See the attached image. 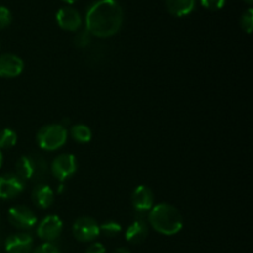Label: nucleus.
<instances>
[{
	"instance_id": "nucleus-11",
	"label": "nucleus",
	"mask_w": 253,
	"mask_h": 253,
	"mask_svg": "<svg viewBox=\"0 0 253 253\" xmlns=\"http://www.w3.org/2000/svg\"><path fill=\"white\" fill-rule=\"evenodd\" d=\"M132 207L138 214H145L150 211L155 205V195L152 190L146 185H138L131 194Z\"/></svg>"
},
{
	"instance_id": "nucleus-2",
	"label": "nucleus",
	"mask_w": 253,
	"mask_h": 253,
	"mask_svg": "<svg viewBox=\"0 0 253 253\" xmlns=\"http://www.w3.org/2000/svg\"><path fill=\"white\" fill-rule=\"evenodd\" d=\"M148 224L158 234L173 236L183 229V217L174 205L160 203L153 205L152 209L150 210Z\"/></svg>"
},
{
	"instance_id": "nucleus-1",
	"label": "nucleus",
	"mask_w": 253,
	"mask_h": 253,
	"mask_svg": "<svg viewBox=\"0 0 253 253\" xmlns=\"http://www.w3.org/2000/svg\"><path fill=\"white\" fill-rule=\"evenodd\" d=\"M124 11L118 0H96L85 15V30L91 36L108 39L120 31Z\"/></svg>"
},
{
	"instance_id": "nucleus-23",
	"label": "nucleus",
	"mask_w": 253,
	"mask_h": 253,
	"mask_svg": "<svg viewBox=\"0 0 253 253\" xmlns=\"http://www.w3.org/2000/svg\"><path fill=\"white\" fill-rule=\"evenodd\" d=\"M200 4L205 9L211 10V11H217V10H221L225 6L226 0H200Z\"/></svg>"
},
{
	"instance_id": "nucleus-29",
	"label": "nucleus",
	"mask_w": 253,
	"mask_h": 253,
	"mask_svg": "<svg viewBox=\"0 0 253 253\" xmlns=\"http://www.w3.org/2000/svg\"><path fill=\"white\" fill-rule=\"evenodd\" d=\"M244 1H246V2H247V4H249V5H251V4H252V1H253V0H244Z\"/></svg>"
},
{
	"instance_id": "nucleus-28",
	"label": "nucleus",
	"mask_w": 253,
	"mask_h": 253,
	"mask_svg": "<svg viewBox=\"0 0 253 253\" xmlns=\"http://www.w3.org/2000/svg\"><path fill=\"white\" fill-rule=\"evenodd\" d=\"M1 166H2V152L1 150H0V168H1Z\"/></svg>"
},
{
	"instance_id": "nucleus-3",
	"label": "nucleus",
	"mask_w": 253,
	"mask_h": 253,
	"mask_svg": "<svg viewBox=\"0 0 253 253\" xmlns=\"http://www.w3.org/2000/svg\"><path fill=\"white\" fill-rule=\"evenodd\" d=\"M16 174L24 182L40 183L47 175V163L40 155L21 156L16 162Z\"/></svg>"
},
{
	"instance_id": "nucleus-17",
	"label": "nucleus",
	"mask_w": 253,
	"mask_h": 253,
	"mask_svg": "<svg viewBox=\"0 0 253 253\" xmlns=\"http://www.w3.org/2000/svg\"><path fill=\"white\" fill-rule=\"evenodd\" d=\"M71 136L77 142L88 143L91 140L93 133H91V130L89 126L84 125V124H77V125L72 126Z\"/></svg>"
},
{
	"instance_id": "nucleus-12",
	"label": "nucleus",
	"mask_w": 253,
	"mask_h": 253,
	"mask_svg": "<svg viewBox=\"0 0 253 253\" xmlns=\"http://www.w3.org/2000/svg\"><path fill=\"white\" fill-rule=\"evenodd\" d=\"M34 250V237L27 232L12 234L5 241L6 253H31Z\"/></svg>"
},
{
	"instance_id": "nucleus-5",
	"label": "nucleus",
	"mask_w": 253,
	"mask_h": 253,
	"mask_svg": "<svg viewBox=\"0 0 253 253\" xmlns=\"http://www.w3.org/2000/svg\"><path fill=\"white\" fill-rule=\"evenodd\" d=\"M78 169V161L72 153H62L57 156L51 165V172L59 182H66Z\"/></svg>"
},
{
	"instance_id": "nucleus-16",
	"label": "nucleus",
	"mask_w": 253,
	"mask_h": 253,
	"mask_svg": "<svg viewBox=\"0 0 253 253\" xmlns=\"http://www.w3.org/2000/svg\"><path fill=\"white\" fill-rule=\"evenodd\" d=\"M166 7L173 16H187L195 9V0H166Z\"/></svg>"
},
{
	"instance_id": "nucleus-9",
	"label": "nucleus",
	"mask_w": 253,
	"mask_h": 253,
	"mask_svg": "<svg viewBox=\"0 0 253 253\" xmlns=\"http://www.w3.org/2000/svg\"><path fill=\"white\" fill-rule=\"evenodd\" d=\"M25 182L16 173L0 175V199H12L22 193Z\"/></svg>"
},
{
	"instance_id": "nucleus-20",
	"label": "nucleus",
	"mask_w": 253,
	"mask_h": 253,
	"mask_svg": "<svg viewBox=\"0 0 253 253\" xmlns=\"http://www.w3.org/2000/svg\"><path fill=\"white\" fill-rule=\"evenodd\" d=\"M240 22H241L242 30H244V31H246L247 34H251L252 29H253V10L251 9V7H250V9H247L246 11L242 14Z\"/></svg>"
},
{
	"instance_id": "nucleus-25",
	"label": "nucleus",
	"mask_w": 253,
	"mask_h": 253,
	"mask_svg": "<svg viewBox=\"0 0 253 253\" xmlns=\"http://www.w3.org/2000/svg\"><path fill=\"white\" fill-rule=\"evenodd\" d=\"M85 253H106V249L100 242H93L90 246H88Z\"/></svg>"
},
{
	"instance_id": "nucleus-4",
	"label": "nucleus",
	"mask_w": 253,
	"mask_h": 253,
	"mask_svg": "<svg viewBox=\"0 0 253 253\" xmlns=\"http://www.w3.org/2000/svg\"><path fill=\"white\" fill-rule=\"evenodd\" d=\"M68 138V131L62 124H48L42 126L36 135L37 145L44 151H56L63 147Z\"/></svg>"
},
{
	"instance_id": "nucleus-7",
	"label": "nucleus",
	"mask_w": 253,
	"mask_h": 253,
	"mask_svg": "<svg viewBox=\"0 0 253 253\" xmlns=\"http://www.w3.org/2000/svg\"><path fill=\"white\" fill-rule=\"evenodd\" d=\"M7 219L12 226L19 230H30L37 224L36 214L25 205H15L10 208Z\"/></svg>"
},
{
	"instance_id": "nucleus-6",
	"label": "nucleus",
	"mask_w": 253,
	"mask_h": 253,
	"mask_svg": "<svg viewBox=\"0 0 253 253\" xmlns=\"http://www.w3.org/2000/svg\"><path fill=\"white\" fill-rule=\"evenodd\" d=\"M72 232L79 242H91L100 235L99 224L89 216H81L77 219L72 227Z\"/></svg>"
},
{
	"instance_id": "nucleus-14",
	"label": "nucleus",
	"mask_w": 253,
	"mask_h": 253,
	"mask_svg": "<svg viewBox=\"0 0 253 253\" xmlns=\"http://www.w3.org/2000/svg\"><path fill=\"white\" fill-rule=\"evenodd\" d=\"M32 202L41 209H47L54 202V192L46 183H37L32 189Z\"/></svg>"
},
{
	"instance_id": "nucleus-8",
	"label": "nucleus",
	"mask_w": 253,
	"mask_h": 253,
	"mask_svg": "<svg viewBox=\"0 0 253 253\" xmlns=\"http://www.w3.org/2000/svg\"><path fill=\"white\" fill-rule=\"evenodd\" d=\"M63 231V221L57 215H48L37 226V236L44 242H53Z\"/></svg>"
},
{
	"instance_id": "nucleus-10",
	"label": "nucleus",
	"mask_w": 253,
	"mask_h": 253,
	"mask_svg": "<svg viewBox=\"0 0 253 253\" xmlns=\"http://www.w3.org/2000/svg\"><path fill=\"white\" fill-rule=\"evenodd\" d=\"M56 21L61 29L72 32L78 31L83 24L79 11L72 6L61 7L56 14Z\"/></svg>"
},
{
	"instance_id": "nucleus-15",
	"label": "nucleus",
	"mask_w": 253,
	"mask_h": 253,
	"mask_svg": "<svg viewBox=\"0 0 253 253\" xmlns=\"http://www.w3.org/2000/svg\"><path fill=\"white\" fill-rule=\"evenodd\" d=\"M148 236V224L146 220L136 219L130 226L127 227L125 232V239L126 241L130 242L132 245H138L142 244L146 240V237Z\"/></svg>"
},
{
	"instance_id": "nucleus-24",
	"label": "nucleus",
	"mask_w": 253,
	"mask_h": 253,
	"mask_svg": "<svg viewBox=\"0 0 253 253\" xmlns=\"http://www.w3.org/2000/svg\"><path fill=\"white\" fill-rule=\"evenodd\" d=\"M31 253H61L58 247L52 242H44V244L40 245L36 249L32 250Z\"/></svg>"
},
{
	"instance_id": "nucleus-26",
	"label": "nucleus",
	"mask_w": 253,
	"mask_h": 253,
	"mask_svg": "<svg viewBox=\"0 0 253 253\" xmlns=\"http://www.w3.org/2000/svg\"><path fill=\"white\" fill-rule=\"evenodd\" d=\"M113 253H131V252L127 247H119V249H116Z\"/></svg>"
},
{
	"instance_id": "nucleus-27",
	"label": "nucleus",
	"mask_w": 253,
	"mask_h": 253,
	"mask_svg": "<svg viewBox=\"0 0 253 253\" xmlns=\"http://www.w3.org/2000/svg\"><path fill=\"white\" fill-rule=\"evenodd\" d=\"M64 2H67V4H73V2H76L77 0H63Z\"/></svg>"
},
{
	"instance_id": "nucleus-22",
	"label": "nucleus",
	"mask_w": 253,
	"mask_h": 253,
	"mask_svg": "<svg viewBox=\"0 0 253 253\" xmlns=\"http://www.w3.org/2000/svg\"><path fill=\"white\" fill-rule=\"evenodd\" d=\"M11 21H12L11 11H10L6 6H1V5H0V30L9 26V25L11 24Z\"/></svg>"
},
{
	"instance_id": "nucleus-21",
	"label": "nucleus",
	"mask_w": 253,
	"mask_h": 253,
	"mask_svg": "<svg viewBox=\"0 0 253 253\" xmlns=\"http://www.w3.org/2000/svg\"><path fill=\"white\" fill-rule=\"evenodd\" d=\"M90 37L91 35L89 34L86 30H83V31L77 34L76 39H74V44H76L77 47H79V48H84V47H86L90 43Z\"/></svg>"
},
{
	"instance_id": "nucleus-19",
	"label": "nucleus",
	"mask_w": 253,
	"mask_h": 253,
	"mask_svg": "<svg viewBox=\"0 0 253 253\" xmlns=\"http://www.w3.org/2000/svg\"><path fill=\"white\" fill-rule=\"evenodd\" d=\"M100 234H103L106 237H115L123 231V227L118 221H106L104 224L99 225Z\"/></svg>"
},
{
	"instance_id": "nucleus-18",
	"label": "nucleus",
	"mask_w": 253,
	"mask_h": 253,
	"mask_svg": "<svg viewBox=\"0 0 253 253\" xmlns=\"http://www.w3.org/2000/svg\"><path fill=\"white\" fill-rule=\"evenodd\" d=\"M17 143V133L11 128H2L0 131V150L14 147Z\"/></svg>"
},
{
	"instance_id": "nucleus-13",
	"label": "nucleus",
	"mask_w": 253,
	"mask_h": 253,
	"mask_svg": "<svg viewBox=\"0 0 253 253\" xmlns=\"http://www.w3.org/2000/svg\"><path fill=\"white\" fill-rule=\"evenodd\" d=\"M24 71V61L14 53L0 54V77L15 78Z\"/></svg>"
}]
</instances>
